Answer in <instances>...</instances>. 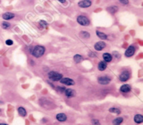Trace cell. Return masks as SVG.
<instances>
[{
    "instance_id": "8992f818",
    "label": "cell",
    "mask_w": 143,
    "mask_h": 125,
    "mask_svg": "<svg viewBox=\"0 0 143 125\" xmlns=\"http://www.w3.org/2000/svg\"><path fill=\"white\" fill-rule=\"evenodd\" d=\"M59 82L65 86H73L75 84V80H73L72 78H62L59 80Z\"/></svg>"
},
{
    "instance_id": "603a6c76",
    "label": "cell",
    "mask_w": 143,
    "mask_h": 125,
    "mask_svg": "<svg viewBox=\"0 0 143 125\" xmlns=\"http://www.w3.org/2000/svg\"><path fill=\"white\" fill-rule=\"evenodd\" d=\"M107 10H108L109 12L110 13V14H116V13L118 11V7H117V6H111V7H109L108 8H107Z\"/></svg>"
},
{
    "instance_id": "44dd1931",
    "label": "cell",
    "mask_w": 143,
    "mask_h": 125,
    "mask_svg": "<svg viewBox=\"0 0 143 125\" xmlns=\"http://www.w3.org/2000/svg\"><path fill=\"white\" fill-rule=\"evenodd\" d=\"M83 60H84V58H83L80 54H75L74 56V61L76 62V63H80Z\"/></svg>"
},
{
    "instance_id": "836d02e7",
    "label": "cell",
    "mask_w": 143,
    "mask_h": 125,
    "mask_svg": "<svg viewBox=\"0 0 143 125\" xmlns=\"http://www.w3.org/2000/svg\"><path fill=\"white\" fill-rule=\"evenodd\" d=\"M0 104H3V102H2V101H0Z\"/></svg>"
},
{
    "instance_id": "ac0fdd59",
    "label": "cell",
    "mask_w": 143,
    "mask_h": 125,
    "mask_svg": "<svg viewBox=\"0 0 143 125\" xmlns=\"http://www.w3.org/2000/svg\"><path fill=\"white\" fill-rule=\"evenodd\" d=\"M103 60H104L105 62H110L112 61V58L113 57L110 54H109V53H105V54H103Z\"/></svg>"
},
{
    "instance_id": "9a60e30c",
    "label": "cell",
    "mask_w": 143,
    "mask_h": 125,
    "mask_svg": "<svg viewBox=\"0 0 143 125\" xmlns=\"http://www.w3.org/2000/svg\"><path fill=\"white\" fill-rule=\"evenodd\" d=\"M97 69H98L99 71H101V72L105 71V70L107 69V62H105L104 60H102V61H100L99 63H98Z\"/></svg>"
},
{
    "instance_id": "ba28073f",
    "label": "cell",
    "mask_w": 143,
    "mask_h": 125,
    "mask_svg": "<svg viewBox=\"0 0 143 125\" xmlns=\"http://www.w3.org/2000/svg\"><path fill=\"white\" fill-rule=\"evenodd\" d=\"M55 118H56V120L58 121V122H59V123H65V122H66L67 121V115L65 114V113H57V114L55 115Z\"/></svg>"
},
{
    "instance_id": "4dcf8cb0",
    "label": "cell",
    "mask_w": 143,
    "mask_h": 125,
    "mask_svg": "<svg viewBox=\"0 0 143 125\" xmlns=\"http://www.w3.org/2000/svg\"><path fill=\"white\" fill-rule=\"evenodd\" d=\"M41 122H42V123H44V124H45V123H47V122H48V119H47V118H42V119H41Z\"/></svg>"
},
{
    "instance_id": "d6a6232c",
    "label": "cell",
    "mask_w": 143,
    "mask_h": 125,
    "mask_svg": "<svg viewBox=\"0 0 143 125\" xmlns=\"http://www.w3.org/2000/svg\"><path fill=\"white\" fill-rule=\"evenodd\" d=\"M0 125H8L6 123H0Z\"/></svg>"
},
{
    "instance_id": "8fae6325",
    "label": "cell",
    "mask_w": 143,
    "mask_h": 125,
    "mask_svg": "<svg viewBox=\"0 0 143 125\" xmlns=\"http://www.w3.org/2000/svg\"><path fill=\"white\" fill-rule=\"evenodd\" d=\"M133 121L136 125L142 124L143 123V116L141 113H136L134 115V118H133Z\"/></svg>"
},
{
    "instance_id": "484cf974",
    "label": "cell",
    "mask_w": 143,
    "mask_h": 125,
    "mask_svg": "<svg viewBox=\"0 0 143 125\" xmlns=\"http://www.w3.org/2000/svg\"><path fill=\"white\" fill-rule=\"evenodd\" d=\"M91 124L92 125H101V122H100V121L96 118L91 119Z\"/></svg>"
},
{
    "instance_id": "7a4b0ae2",
    "label": "cell",
    "mask_w": 143,
    "mask_h": 125,
    "mask_svg": "<svg viewBox=\"0 0 143 125\" xmlns=\"http://www.w3.org/2000/svg\"><path fill=\"white\" fill-rule=\"evenodd\" d=\"M48 77L50 80L54 81V82H58L63 78V74L56 71H50L48 73Z\"/></svg>"
},
{
    "instance_id": "d4e9b609",
    "label": "cell",
    "mask_w": 143,
    "mask_h": 125,
    "mask_svg": "<svg viewBox=\"0 0 143 125\" xmlns=\"http://www.w3.org/2000/svg\"><path fill=\"white\" fill-rule=\"evenodd\" d=\"M39 27L41 28H45L47 27V23L44 20H40L39 21Z\"/></svg>"
},
{
    "instance_id": "7402d4cb",
    "label": "cell",
    "mask_w": 143,
    "mask_h": 125,
    "mask_svg": "<svg viewBox=\"0 0 143 125\" xmlns=\"http://www.w3.org/2000/svg\"><path fill=\"white\" fill-rule=\"evenodd\" d=\"M80 36L82 38V39H90V33H88V32H86V31H81L80 33Z\"/></svg>"
},
{
    "instance_id": "3957f363",
    "label": "cell",
    "mask_w": 143,
    "mask_h": 125,
    "mask_svg": "<svg viewBox=\"0 0 143 125\" xmlns=\"http://www.w3.org/2000/svg\"><path fill=\"white\" fill-rule=\"evenodd\" d=\"M131 72L129 70H124L119 75V80L120 82H126L131 78Z\"/></svg>"
},
{
    "instance_id": "cb8c5ba5",
    "label": "cell",
    "mask_w": 143,
    "mask_h": 125,
    "mask_svg": "<svg viewBox=\"0 0 143 125\" xmlns=\"http://www.w3.org/2000/svg\"><path fill=\"white\" fill-rule=\"evenodd\" d=\"M1 26H2V28H4V29H8V28H10V23L8 22H3L1 24Z\"/></svg>"
},
{
    "instance_id": "d6986e66",
    "label": "cell",
    "mask_w": 143,
    "mask_h": 125,
    "mask_svg": "<svg viewBox=\"0 0 143 125\" xmlns=\"http://www.w3.org/2000/svg\"><path fill=\"white\" fill-rule=\"evenodd\" d=\"M109 112L111 113H115L116 115H120L121 113V110L117 107H111L109 109Z\"/></svg>"
},
{
    "instance_id": "e0dca14e",
    "label": "cell",
    "mask_w": 143,
    "mask_h": 125,
    "mask_svg": "<svg viewBox=\"0 0 143 125\" xmlns=\"http://www.w3.org/2000/svg\"><path fill=\"white\" fill-rule=\"evenodd\" d=\"M124 122V118L122 117H117V118H114L112 120L113 125H121Z\"/></svg>"
},
{
    "instance_id": "1f68e13d",
    "label": "cell",
    "mask_w": 143,
    "mask_h": 125,
    "mask_svg": "<svg viewBox=\"0 0 143 125\" xmlns=\"http://www.w3.org/2000/svg\"><path fill=\"white\" fill-rule=\"evenodd\" d=\"M59 1L60 2V3H65V2H66V0H59Z\"/></svg>"
},
{
    "instance_id": "4fadbf2b",
    "label": "cell",
    "mask_w": 143,
    "mask_h": 125,
    "mask_svg": "<svg viewBox=\"0 0 143 125\" xmlns=\"http://www.w3.org/2000/svg\"><path fill=\"white\" fill-rule=\"evenodd\" d=\"M17 111H18V113L19 116L23 117V118H25L28 114V112L26 110V109L23 106H19V107L17 109Z\"/></svg>"
},
{
    "instance_id": "9c48e42d",
    "label": "cell",
    "mask_w": 143,
    "mask_h": 125,
    "mask_svg": "<svg viewBox=\"0 0 143 125\" xmlns=\"http://www.w3.org/2000/svg\"><path fill=\"white\" fill-rule=\"evenodd\" d=\"M135 48L131 45V46L128 47L127 49L126 50L125 56L126 57V58H131V57H132L135 54Z\"/></svg>"
},
{
    "instance_id": "6da1fadb",
    "label": "cell",
    "mask_w": 143,
    "mask_h": 125,
    "mask_svg": "<svg viewBox=\"0 0 143 125\" xmlns=\"http://www.w3.org/2000/svg\"><path fill=\"white\" fill-rule=\"evenodd\" d=\"M45 53V48L44 46H41V45H37L32 50V55L34 58H40Z\"/></svg>"
},
{
    "instance_id": "83f0119b",
    "label": "cell",
    "mask_w": 143,
    "mask_h": 125,
    "mask_svg": "<svg viewBox=\"0 0 143 125\" xmlns=\"http://www.w3.org/2000/svg\"><path fill=\"white\" fill-rule=\"evenodd\" d=\"M120 3H122L123 5H127L129 3V0H119Z\"/></svg>"
},
{
    "instance_id": "f546056e",
    "label": "cell",
    "mask_w": 143,
    "mask_h": 125,
    "mask_svg": "<svg viewBox=\"0 0 143 125\" xmlns=\"http://www.w3.org/2000/svg\"><path fill=\"white\" fill-rule=\"evenodd\" d=\"M89 56L91 57V58H95V57H96V54H95V53H93V52H90Z\"/></svg>"
},
{
    "instance_id": "5bb4252c",
    "label": "cell",
    "mask_w": 143,
    "mask_h": 125,
    "mask_svg": "<svg viewBox=\"0 0 143 125\" xmlns=\"http://www.w3.org/2000/svg\"><path fill=\"white\" fill-rule=\"evenodd\" d=\"M105 46H106V44H105V42L101 41V42H97L95 44V46H94V48H95L96 51H101L105 48Z\"/></svg>"
},
{
    "instance_id": "30bf717a",
    "label": "cell",
    "mask_w": 143,
    "mask_h": 125,
    "mask_svg": "<svg viewBox=\"0 0 143 125\" xmlns=\"http://www.w3.org/2000/svg\"><path fill=\"white\" fill-rule=\"evenodd\" d=\"M131 91V86L130 84H127V83L121 85L120 88V92L121 94H128Z\"/></svg>"
},
{
    "instance_id": "4316f807",
    "label": "cell",
    "mask_w": 143,
    "mask_h": 125,
    "mask_svg": "<svg viewBox=\"0 0 143 125\" xmlns=\"http://www.w3.org/2000/svg\"><path fill=\"white\" fill-rule=\"evenodd\" d=\"M65 88H66L65 87H62V86H57L56 87V90H57L58 92H59L60 94H63Z\"/></svg>"
},
{
    "instance_id": "ffe728a7",
    "label": "cell",
    "mask_w": 143,
    "mask_h": 125,
    "mask_svg": "<svg viewBox=\"0 0 143 125\" xmlns=\"http://www.w3.org/2000/svg\"><path fill=\"white\" fill-rule=\"evenodd\" d=\"M96 35L98 36V38L101 39V40H106L107 39V35L105 33H102L101 31H96Z\"/></svg>"
},
{
    "instance_id": "277c9868",
    "label": "cell",
    "mask_w": 143,
    "mask_h": 125,
    "mask_svg": "<svg viewBox=\"0 0 143 125\" xmlns=\"http://www.w3.org/2000/svg\"><path fill=\"white\" fill-rule=\"evenodd\" d=\"M111 81V78L109 77L108 75H103V76H100L97 78V82L101 85H107L110 83Z\"/></svg>"
},
{
    "instance_id": "52a82bcc",
    "label": "cell",
    "mask_w": 143,
    "mask_h": 125,
    "mask_svg": "<svg viewBox=\"0 0 143 125\" xmlns=\"http://www.w3.org/2000/svg\"><path fill=\"white\" fill-rule=\"evenodd\" d=\"M63 94H65V97L68 98H71L76 95V92H75L74 89H72V88H65Z\"/></svg>"
},
{
    "instance_id": "7c38bea8",
    "label": "cell",
    "mask_w": 143,
    "mask_h": 125,
    "mask_svg": "<svg viewBox=\"0 0 143 125\" xmlns=\"http://www.w3.org/2000/svg\"><path fill=\"white\" fill-rule=\"evenodd\" d=\"M92 2L90 0H82V1L79 2L78 5L79 7L83 8H89L91 6Z\"/></svg>"
},
{
    "instance_id": "2e32d148",
    "label": "cell",
    "mask_w": 143,
    "mask_h": 125,
    "mask_svg": "<svg viewBox=\"0 0 143 125\" xmlns=\"http://www.w3.org/2000/svg\"><path fill=\"white\" fill-rule=\"evenodd\" d=\"M2 17H3V18L4 20H10V19H12V18H14L15 15H14V14H13V13L6 12V13H4V14L2 15Z\"/></svg>"
},
{
    "instance_id": "f1b7e54d",
    "label": "cell",
    "mask_w": 143,
    "mask_h": 125,
    "mask_svg": "<svg viewBox=\"0 0 143 125\" xmlns=\"http://www.w3.org/2000/svg\"><path fill=\"white\" fill-rule=\"evenodd\" d=\"M6 44L8 45V46H11V45L14 44V42H13V40H11V39H8V40H6Z\"/></svg>"
},
{
    "instance_id": "5b68a950",
    "label": "cell",
    "mask_w": 143,
    "mask_h": 125,
    "mask_svg": "<svg viewBox=\"0 0 143 125\" xmlns=\"http://www.w3.org/2000/svg\"><path fill=\"white\" fill-rule=\"evenodd\" d=\"M77 22L81 26H89L90 23L89 18L85 16H83V15H80L77 17Z\"/></svg>"
}]
</instances>
